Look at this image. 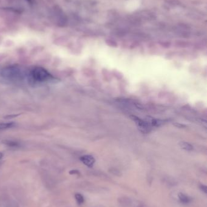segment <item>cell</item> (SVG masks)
Returning a JSON list of instances; mask_svg holds the SVG:
<instances>
[{"label": "cell", "instance_id": "6da1fadb", "mask_svg": "<svg viewBox=\"0 0 207 207\" xmlns=\"http://www.w3.org/2000/svg\"><path fill=\"white\" fill-rule=\"evenodd\" d=\"M1 76L11 82H19L23 79L24 73L18 66H10L4 68L1 72Z\"/></svg>", "mask_w": 207, "mask_h": 207}, {"label": "cell", "instance_id": "7a4b0ae2", "mask_svg": "<svg viewBox=\"0 0 207 207\" xmlns=\"http://www.w3.org/2000/svg\"><path fill=\"white\" fill-rule=\"evenodd\" d=\"M30 76L34 81L37 82H45L52 78V76L47 70L42 67L33 68L30 73Z\"/></svg>", "mask_w": 207, "mask_h": 207}, {"label": "cell", "instance_id": "3957f363", "mask_svg": "<svg viewBox=\"0 0 207 207\" xmlns=\"http://www.w3.org/2000/svg\"><path fill=\"white\" fill-rule=\"evenodd\" d=\"M132 118H133L132 119L135 121V122L136 123L141 132L146 133L149 131V129L150 127L149 123L148 122H144L143 121L140 119L138 118H136L135 116H132Z\"/></svg>", "mask_w": 207, "mask_h": 207}, {"label": "cell", "instance_id": "277c9868", "mask_svg": "<svg viewBox=\"0 0 207 207\" xmlns=\"http://www.w3.org/2000/svg\"><path fill=\"white\" fill-rule=\"evenodd\" d=\"M80 160L85 164V165H86L89 168L93 167L95 161L94 157L91 155H85L83 156H82L80 158Z\"/></svg>", "mask_w": 207, "mask_h": 207}, {"label": "cell", "instance_id": "5b68a950", "mask_svg": "<svg viewBox=\"0 0 207 207\" xmlns=\"http://www.w3.org/2000/svg\"><path fill=\"white\" fill-rule=\"evenodd\" d=\"M118 203L122 207H130L132 205L131 199L126 196H122L118 199Z\"/></svg>", "mask_w": 207, "mask_h": 207}, {"label": "cell", "instance_id": "8992f818", "mask_svg": "<svg viewBox=\"0 0 207 207\" xmlns=\"http://www.w3.org/2000/svg\"><path fill=\"white\" fill-rule=\"evenodd\" d=\"M178 198L179 201L183 204H188L192 201V198L183 193H179Z\"/></svg>", "mask_w": 207, "mask_h": 207}, {"label": "cell", "instance_id": "52a82bcc", "mask_svg": "<svg viewBox=\"0 0 207 207\" xmlns=\"http://www.w3.org/2000/svg\"><path fill=\"white\" fill-rule=\"evenodd\" d=\"M163 182L168 187H174L178 185V182L173 178H165L163 179Z\"/></svg>", "mask_w": 207, "mask_h": 207}, {"label": "cell", "instance_id": "ba28073f", "mask_svg": "<svg viewBox=\"0 0 207 207\" xmlns=\"http://www.w3.org/2000/svg\"><path fill=\"white\" fill-rule=\"evenodd\" d=\"M74 197H75V200L78 205H81L85 202V198L82 194L77 193H75Z\"/></svg>", "mask_w": 207, "mask_h": 207}, {"label": "cell", "instance_id": "9c48e42d", "mask_svg": "<svg viewBox=\"0 0 207 207\" xmlns=\"http://www.w3.org/2000/svg\"><path fill=\"white\" fill-rule=\"evenodd\" d=\"M14 125H15V124L13 123H0V131L12 128Z\"/></svg>", "mask_w": 207, "mask_h": 207}, {"label": "cell", "instance_id": "30bf717a", "mask_svg": "<svg viewBox=\"0 0 207 207\" xmlns=\"http://www.w3.org/2000/svg\"><path fill=\"white\" fill-rule=\"evenodd\" d=\"M180 146L181 147V148H182L183 149L187 151H191L193 150V146L188 144L187 142H181L180 143Z\"/></svg>", "mask_w": 207, "mask_h": 207}, {"label": "cell", "instance_id": "8fae6325", "mask_svg": "<svg viewBox=\"0 0 207 207\" xmlns=\"http://www.w3.org/2000/svg\"><path fill=\"white\" fill-rule=\"evenodd\" d=\"M109 172H111L112 174H114V175H115V176H120L121 175L120 172L119 170L115 169H110V170H109Z\"/></svg>", "mask_w": 207, "mask_h": 207}, {"label": "cell", "instance_id": "7c38bea8", "mask_svg": "<svg viewBox=\"0 0 207 207\" xmlns=\"http://www.w3.org/2000/svg\"><path fill=\"white\" fill-rule=\"evenodd\" d=\"M199 188H200V189L202 192H204L205 194H207V187L206 185H203V184H200V185H199Z\"/></svg>", "mask_w": 207, "mask_h": 207}, {"label": "cell", "instance_id": "4fadbf2b", "mask_svg": "<svg viewBox=\"0 0 207 207\" xmlns=\"http://www.w3.org/2000/svg\"><path fill=\"white\" fill-rule=\"evenodd\" d=\"M69 173H70L71 174H80L79 171H78V170H75V169L70 171Z\"/></svg>", "mask_w": 207, "mask_h": 207}, {"label": "cell", "instance_id": "5bb4252c", "mask_svg": "<svg viewBox=\"0 0 207 207\" xmlns=\"http://www.w3.org/2000/svg\"><path fill=\"white\" fill-rule=\"evenodd\" d=\"M5 207H17L16 205H15L14 204H8Z\"/></svg>", "mask_w": 207, "mask_h": 207}, {"label": "cell", "instance_id": "9a60e30c", "mask_svg": "<svg viewBox=\"0 0 207 207\" xmlns=\"http://www.w3.org/2000/svg\"><path fill=\"white\" fill-rule=\"evenodd\" d=\"M3 157V153H0V160L2 159Z\"/></svg>", "mask_w": 207, "mask_h": 207}, {"label": "cell", "instance_id": "2e32d148", "mask_svg": "<svg viewBox=\"0 0 207 207\" xmlns=\"http://www.w3.org/2000/svg\"><path fill=\"white\" fill-rule=\"evenodd\" d=\"M139 207H142V206H139Z\"/></svg>", "mask_w": 207, "mask_h": 207}]
</instances>
